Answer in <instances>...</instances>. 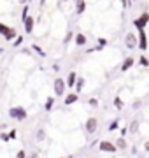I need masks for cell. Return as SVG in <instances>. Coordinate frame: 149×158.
<instances>
[{"label":"cell","instance_id":"obj_12","mask_svg":"<svg viewBox=\"0 0 149 158\" xmlns=\"http://www.w3.org/2000/svg\"><path fill=\"white\" fill-rule=\"evenodd\" d=\"M84 9H86V2H84V0H77V7H75L77 14H83Z\"/></svg>","mask_w":149,"mask_h":158},{"label":"cell","instance_id":"obj_16","mask_svg":"<svg viewBox=\"0 0 149 158\" xmlns=\"http://www.w3.org/2000/svg\"><path fill=\"white\" fill-rule=\"evenodd\" d=\"M132 65H133V58H126L125 63H123V67H121V70H128Z\"/></svg>","mask_w":149,"mask_h":158},{"label":"cell","instance_id":"obj_23","mask_svg":"<svg viewBox=\"0 0 149 158\" xmlns=\"http://www.w3.org/2000/svg\"><path fill=\"white\" fill-rule=\"evenodd\" d=\"M16 158H26V151H25V149H19V151L16 153Z\"/></svg>","mask_w":149,"mask_h":158},{"label":"cell","instance_id":"obj_24","mask_svg":"<svg viewBox=\"0 0 149 158\" xmlns=\"http://www.w3.org/2000/svg\"><path fill=\"white\" fill-rule=\"evenodd\" d=\"M16 137H18V132H16V128H12L9 132V139H16Z\"/></svg>","mask_w":149,"mask_h":158},{"label":"cell","instance_id":"obj_35","mask_svg":"<svg viewBox=\"0 0 149 158\" xmlns=\"http://www.w3.org/2000/svg\"><path fill=\"white\" fill-rule=\"evenodd\" d=\"M123 2H125V0H123Z\"/></svg>","mask_w":149,"mask_h":158},{"label":"cell","instance_id":"obj_11","mask_svg":"<svg viewBox=\"0 0 149 158\" xmlns=\"http://www.w3.org/2000/svg\"><path fill=\"white\" fill-rule=\"evenodd\" d=\"M75 79H77V74H75V72H70L69 77H67V81H65V85L69 86V88H72V86L75 85Z\"/></svg>","mask_w":149,"mask_h":158},{"label":"cell","instance_id":"obj_19","mask_svg":"<svg viewBox=\"0 0 149 158\" xmlns=\"http://www.w3.org/2000/svg\"><path fill=\"white\" fill-rule=\"evenodd\" d=\"M116 144H118L116 148H119V149H123V148H126V142H125V139H123V137H119V139L116 141Z\"/></svg>","mask_w":149,"mask_h":158},{"label":"cell","instance_id":"obj_5","mask_svg":"<svg viewBox=\"0 0 149 158\" xmlns=\"http://www.w3.org/2000/svg\"><path fill=\"white\" fill-rule=\"evenodd\" d=\"M98 148H100V151H105V153H114L116 149H118V148L109 141H102L100 144H98Z\"/></svg>","mask_w":149,"mask_h":158},{"label":"cell","instance_id":"obj_4","mask_svg":"<svg viewBox=\"0 0 149 158\" xmlns=\"http://www.w3.org/2000/svg\"><path fill=\"white\" fill-rule=\"evenodd\" d=\"M84 128H86L88 134H95L98 128V119L97 118H88L86 125H84Z\"/></svg>","mask_w":149,"mask_h":158},{"label":"cell","instance_id":"obj_26","mask_svg":"<svg viewBox=\"0 0 149 158\" xmlns=\"http://www.w3.org/2000/svg\"><path fill=\"white\" fill-rule=\"evenodd\" d=\"M90 106H91V107H97L98 100H97V98H90Z\"/></svg>","mask_w":149,"mask_h":158},{"label":"cell","instance_id":"obj_27","mask_svg":"<svg viewBox=\"0 0 149 158\" xmlns=\"http://www.w3.org/2000/svg\"><path fill=\"white\" fill-rule=\"evenodd\" d=\"M32 48H34V49H35V51H37V53H39V55H42V56H44V51L40 49L39 46H35V44H34V46H32Z\"/></svg>","mask_w":149,"mask_h":158},{"label":"cell","instance_id":"obj_8","mask_svg":"<svg viewBox=\"0 0 149 158\" xmlns=\"http://www.w3.org/2000/svg\"><path fill=\"white\" fill-rule=\"evenodd\" d=\"M77 98H79V95H77V93H69V95L65 97L63 104H65V106H72L74 102H77Z\"/></svg>","mask_w":149,"mask_h":158},{"label":"cell","instance_id":"obj_36","mask_svg":"<svg viewBox=\"0 0 149 158\" xmlns=\"http://www.w3.org/2000/svg\"><path fill=\"white\" fill-rule=\"evenodd\" d=\"M63 2H65V0H63Z\"/></svg>","mask_w":149,"mask_h":158},{"label":"cell","instance_id":"obj_2","mask_svg":"<svg viewBox=\"0 0 149 158\" xmlns=\"http://www.w3.org/2000/svg\"><path fill=\"white\" fill-rule=\"evenodd\" d=\"M0 35L6 40H14L18 37V32L12 27H7L6 23H0Z\"/></svg>","mask_w":149,"mask_h":158},{"label":"cell","instance_id":"obj_17","mask_svg":"<svg viewBox=\"0 0 149 158\" xmlns=\"http://www.w3.org/2000/svg\"><path fill=\"white\" fill-rule=\"evenodd\" d=\"M74 86H75V90H77V93H79V91L83 90V86H84V79H81V77L75 79V85Z\"/></svg>","mask_w":149,"mask_h":158},{"label":"cell","instance_id":"obj_20","mask_svg":"<svg viewBox=\"0 0 149 158\" xmlns=\"http://www.w3.org/2000/svg\"><path fill=\"white\" fill-rule=\"evenodd\" d=\"M114 106H116V109H123V102H121L119 97H116L114 98Z\"/></svg>","mask_w":149,"mask_h":158},{"label":"cell","instance_id":"obj_32","mask_svg":"<svg viewBox=\"0 0 149 158\" xmlns=\"http://www.w3.org/2000/svg\"><path fill=\"white\" fill-rule=\"evenodd\" d=\"M62 158H72V156H62Z\"/></svg>","mask_w":149,"mask_h":158},{"label":"cell","instance_id":"obj_28","mask_svg":"<svg viewBox=\"0 0 149 158\" xmlns=\"http://www.w3.org/2000/svg\"><path fill=\"white\" fill-rule=\"evenodd\" d=\"M140 63H142V65H146V67H147V65H149V62H147V58H140Z\"/></svg>","mask_w":149,"mask_h":158},{"label":"cell","instance_id":"obj_9","mask_svg":"<svg viewBox=\"0 0 149 158\" xmlns=\"http://www.w3.org/2000/svg\"><path fill=\"white\" fill-rule=\"evenodd\" d=\"M125 42H126V48H130V49L137 46V39H135V35H132V34H128V35H126Z\"/></svg>","mask_w":149,"mask_h":158},{"label":"cell","instance_id":"obj_18","mask_svg":"<svg viewBox=\"0 0 149 158\" xmlns=\"http://www.w3.org/2000/svg\"><path fill=\"white\" fill-rule=\"evenodd\" d=\"M21 44H23V35H18L14 39V42H12V48H19Z\"/></svg>","mask_w":149,"mask_h":158},{"label":"cell","instance_id":"obj_13","mask_svg":"<svg viewBox=\"0 0 149 158\" xmlns=\"http://www.w3.org/2000/svg\"><path fill=\"white\" fill-rule=\"evenodd\" d=\"M75 44L77 46H84L86 44V37H84L83 34H77L75 35Z\"/></svg>","mask_w":149,"mask_h":158},{"label":"cell","instance_id":"obj_1","mask_svg":"<svg viewBox=\"0 0 149 158\" xmlns=\"http://www.w3.org/2000/svg\"><path fill=\"white\" fill-rule=\"evenodd\" d=\"M7 116L14 121H25V119L28 118V113H26V109L21 107V106H14L7 111Z\"/></svg>","mask_w":149,"mask_h":158},{"label":"cell","instance_id":"obj_14","mask_svg":"<svg viewBox=\"0 0 149 158\" xmlns=\"http://www.w3.org/2000/svg\"><path fill=\"white\" fill-rule=\"evenodd\" d=\"M140 49H147V39H146V34L140 30Z\"/></svg>","mask_w":149,"mask_h":158},{"label":"cell","instance_id":"obj_3","mask_svg":"<svg viewBox=\"0 0 149 158\" xmlns=\"http://www.w3.org/2000/svg\"><path fill=\"white\" fill-rule=\"evenodd\" d=\"M65 81H63L62 77H56L54 79V85H53V88H54V93H56V97H62L63 93H65Z\"/></svg>","mask_w":149,"mask_h":158},{"label":"cell","instance_id":"obj_6","mask_svg":"<svg viewBox=\"0 0 149 158\" xmlns=\"http://www.w3.org/2000/svg\"><path fill=\"white\" fill-rule=\"evenodd\" d=\"M23 23H25V32H26V34H32L34 25H35V18L34 16H26L23 19Z\"/></svg>","mask_w":149,"mask_h":158},{"label":"cell","instance_id":"obj_22","mask_svg":"<svg viewBox=\"0 0 149 158\" xmlns=\"http://www.w3.org/2000/svg\"><path fill=\"white\" fill-rule=\"evenodd\" d=\"M137 128H139V121H133V123L130 125V132H132V134H135V132H137Z\"/></svg>","mask_w":149,"mask_h":158},{"label":"cell","instance_id":"obj_10","mask_svg":"<svg viewBox=\"0 0 149 158\" xmlns=\"http://www.w3.org/2000/svg\"><path fill=\"white\" fill-rule=\"evenodd\" d=\"M44 139H46V130L44 128H37V132H35V141L42 142Z\"/></svg>","mask_w":149,"mask_h":158},{"label":"cell","instance_id":"obj_7","mask_svg":"<svg viewBox=\"0 0 149 158\" xmlns=\"http://www.w3.org/2000/svg\"><path fill=\"white\" fill-rule=\"evenodd\" d=\"M147 21H149V14L146 12V14H142L139 19H135V27H137L139 30H142L144 27H146V23H147Z\"/></svg>","mask_w":149,"mask_h":158},{"label":"cell","instance_id":"obj_21","mask_svg":"<svg viewBox=\"0 0 149 158\" xmlns=\"http://www.w3.org/2000/svg\"><path fill=\"white\" fill-rule=\"evenodd\" d=\"M0 141L9 142V141H11V139H9V134H7V132H2V134H0Z\"/></svg>","mask_w":149,"mask_h":158},{"label":"cell","instance_id":"obj_34","mask_svg":"<svg viewBox=\"0 0 149 158\" xmlns=\"http://www.w3.org/2000/svg\"><path fill=\"white\" fill-rule=\"evenodd\" d=\"M18 2H25V0H18Z\"/></svg>","mask_w":149,"mask_h":158},{"label":"cell","instance_id":"obj_25","mask_svg":"<svg viewBox=\"0 0 149 158\" xmlns=\"http://www.w3.org/2000/svg\"><path fill=\"white\" fill-rule=\"evenodd\" d=\"M118 128V121H112V123L109 125V132H112V130Z\"/></svg>","mask_w":149,"mask_h":158},{"label":"cell","instance_id":"obj_15","mask_svg":"<svg viewBox=\"0 0 149 158\" xmlns=\"http://www.w3.org/2000/svg\"><path fill=\"white\" fill-rule=\"evenodd\" d=\"M53 106H54V98H53V97H49V98L46 100V104H44V109H46V111H51Z\"/></svg>","mask_w":149,"mask_h":158},{"label":"cell","instance_id":"obj_31","mask_svg":"<svg viewBox=\"0 0 149 158\" xmlns=\"http://www.w3.org/2000/svg\"><path fill=\"white\" fill-rule=\"evenodd\" d=\"M144 148H146V149H147V151H149V141L146 142V146H144Z\"/></svg>","mask_w":149,"mask_h":158},{"label":"cell","instance_id":"obj_33","mask_svg":"<svg viewBox=\"0 0 149 158\" xmlns=\"http://www.w3.org/2000/svg\"><path fill=\"white\" fill-rule=\"evenodd\" d=\"M0 53H4V49H2V48H0Z\"/></svg>","mask_w":149,"mask_h":158},{"label":"cell","instance_id":"obj_29","mask_svg":"<svg viewBox=\"0 0 149 158\" xmlns=\"http://www.w3.org/2000/svg\"><path fill=\"white\" fill-rule=\"evenodd\" d=\"M70 37H72V34L69 32V34H67V37H65V42H69V40H70Z\"/></svg>","mask_w":149,"mask_h":158},{"label":"cell","instance_id":"obj_30","mask_svg":"<svg viewBox=\"0 0 149 158\" xmlns=\"http://www.w3.org/2000/svg\"><path fill=\"white\" fill-rule=\"evenodd\" d=\"M26 158H39V155H37V153H32V155H30V156H26Z\"/></svg>","mask_w":149,"mask_h":158}]
</instances>
